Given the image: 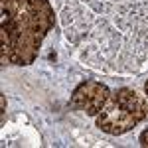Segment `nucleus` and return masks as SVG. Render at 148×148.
I'll list each match as a JSON object with an SVG mask.
<instances>
[{
    "label": "nucleus",
    "instance_id": "f257e3e1",
    "mask_svg": "<svg viewBox=\"0 0 148 148\" xmlns=\"http://www.w3.org/2000/svg\"><path fill=\"white\" fill-rule=\"evenodd\" d=\"M0 47L4 65L34 63L56 14L47 0H0Z\"/></svg>",
    "mask_w": 148,
    "mask_h": 148
},
{
    "label": "nucleus",
    "instance_id": "f03ea898",
    "mask_svg": "<svg viewBox=\"0 0 148 148\" xmlns=\"http://www.w3.org/2000/svg\"><path fill=\"white\" fill-rule=\"evenodd\" d=\"M148 116L146 97L138 95L134 89H116L111 93L101 113L97 114V126L107 134H125Z\"/></svg>",
    "mask_w": 148,
    "mask_h": 148
},
{
    "label": "nucleus",
    "instance_id": "7ed1b4c3",
    "mask_svg": "<svg viewBox=\"0 0 148 148\" xmlns=\"http://www.w3.org/2000/svg\"><path fill=\"white\" fill-rule=\"evenodd\" d=\"M109 97H111V91L105 83L87 79L77 85V89L71 95L69 105L75 111H81L89 116H97L101 113V109L105 107V103L109 101Z\"/></svg>",
    "mask_w": 148,
    "mask_h": 148
},
{
    "label": "nucleus",
    "instance_id": "20e7f679",
    "mask_svg": "<svg viewBox=\"0 0 148 148\" xmlns=\"http://www.w3.org/2000/svg\"><path fill=\"white\" fill-rule=\"evenodd\" d=\"M140 146H148V128L140 134Z\"/></svg>",
    "mask_w": 148,
    "mask_h": 148
},
{
    "label": "nucleus",
    "instance_id": "39448f33",
    "mask_svg": "<svg viewBox=\"0 0 148 148\" xmlns=\"http://www.w3.org/2000/svg\"><path fill=\"white\" fill-rule=\"evenodd\" d=\"M144 97H146V101H148V81H146V85H144Z\"/></svg>",
    "mask_w": 148,
    "mask_h": 148
}]
</instances>
